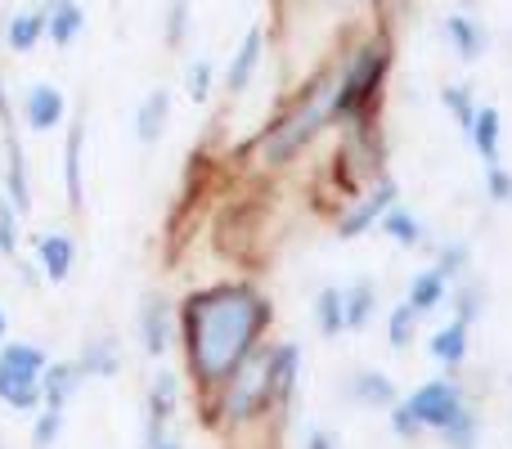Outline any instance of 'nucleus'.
<instances>
[{
	"instance_id": "obj_1",
	"label": "nucleus",
	"mask_w": 512,
	"mask_h": 449,
	"mask_svg": "<svg viewBox=\"0 0 512 449\" xmlns=\"http://www.w3.org/2000/svg\"><path fill=\"white\" fill-rule=\"evenodd\" d=\"M274 306L252 283H207L180 306V342L198 391L216 396L239 373V364L261 346Z\"/></svg>"
},
{
	"instance_id": "obj_2",
	"label": "nucleus",
	"mask_w": 512,
	"mask_h": 449,
	"mask_svg": "<svg viewBox=\"0 0 512 449\" xmlns=\"http://www.w3.org/2000/svg\"><path fill=\"white\" fill-rule=\"evenodd\" d=\"M328 95H333V81L319 77L310 81L306 90L297 95V104L261 135V162L265 167H288L297 153H306V144L324 131L333 117H328Z\"/></svg>"
},
{
	"instance_id": "obj_3",
	"label": "nucleus",
	"mask_w": 512,
	"mask_h": 449,
	"mask_svg": "<svg viewBox=\"0 0 512 449\" xmlns=\"http://www.w3.org/2000/svg\"><path fill=\"white\" fill-rule=\"evenodd\" d=\"M391 68V45L387 41H369L346 59L342 77L333 81V95H328V117H346V122H364V117L378 108L382 99V81Z\"/></svg>"
},
{
	"instance_id": "obj_4",
	"label": "nucleus",
	"mask_w": 512,
	"mask_h": 449,
	"mask_svg": "<svg viewBox=\"0 0 512 449\" xmlns=\"http://www.w3.org/2000/svg\"><path fill=\"white\" fill-rule=\"evenodd\" d=\"M270 355H274V346L261 342L248 360L239 364V373H234V378L216 391V405H221V414L230 418V423H252V418H261V414H270V409H274Z\"/></svg>"
},
{
	"instance_id": "obj_5",
	"label": "nucleus",
	"mask_w": 512,
	"mask_h": 449,
	"mask_svg": "<svg viewBox=\"0 0 512 449\" xmlns=\"http://www.w3.org/2000/svg\"><path fill=\"white\" fill-rule=\"evenodd\" d=\"M405 405H409V414L418 418L423 432H445V427L454 423V414H459L468 400H463V387L454 378H427L423 387L409 391Z\"/></svg>"
},
{
	"instance_id": "obj_6",
	"label": "nucleus",
	"mask_w": 512,
	"mask_h": 449,
	"mask_svg": "<svg viewBox=\"0 0 512 449\" xmlns=\"http://www.w3.org/2000/svg\"><path fill=\"white\" fill-rule=\"evenodd\" d=\"M396 180H378V185L369 189V194L364 198H355L351 207H346L342 216H337V238H342V243H351V238H360V234H369L373 225H382V216L391 212V207H396Z\"/></svg>"
},
{
	"instance_id": "obj_7",
	"label": "nucleus",
	"mask_w": 512,
	"mask_h": 449,
	"mask_svg": "<svg viewBox=\"0 0 512 449\" xmlns=\"http://www.w3.org/2000/svg\"><path fill=\"white\" fill-rule=\"evenodd\" d=\"M140 342H144V355H153V360H162L171 351V306L158 292H149L140 306Z\"/></svg>"
},
{
	"instance_id": "obj_8",
	"label": "nucleus",
	"mask_w": 512,
	"mask_h": 449,
	"mask_svg": "<svg viewBox=\"0 0 512 449\" xmlns=\"http://www.w3.org/2000/svg\"><path fill=\"white\" fill-rule=\"evenodd\" d=\"M86 373H81L77 360H54L45 364L41 373V409H68V400L81 391Z\"/></svg>"
},
{
	"instance_id": "obj_9",
	"label": "nucleus",
	"mask_w": 512,
	"mask_h": 449,
	"mask_svg": "<svg viewBox=\"0 0 512 449\" xmlns=\"http://www.w3.org/2000/svg\"><path fill=\"white\" fill-rule=\"evenodd\" d=\"M23 113H27V126L45 135V131H54V126H63V117H68V99H63V90H59V86L41 81V86L27 90Z\"/></svg>"
},
{
	"instance_id": "obj_10",
	"label": "nucleus",
	"mask_w": 512,
	"mask_h": 449,
	"mask_svg": "<svg viewBox=\"0 0 512 449\" xmlns=\"http://www.w3.org/2000/svg\"><path fill=\"white\" fill-rule=\"evenodd\" d=\"M468 140L486 167H499V153H504V117H499V108L477 104V117H472V126H468Z\"/></svg>"
},
{
	"instance_id": "obj_11",
	"label": "nucleus",
	"mask_w": 512,
	"mask_h": 449,
	"mask_svg": "<svg viewBox=\"0 0 512 449\" xmlns=\"http://www.w3.org/2000/svg\"><path fill=\"white\" fill-rule=\"evenodd\" d=\"M36 256H41L45 279L63 283L72 274V265H77V243H72V234H63V229H50V234L36 238Z\"/></svg>"
},
{
	"instance_id": "obj_12",
	"label": "nucleus",
	"mask_w": 512,
	"mask_h": 449,
	"mask_svg": "<svg viewBox=\"0 0 512 449\" xmlns=\"http://www.w3.org/2000/svg\"><path fill=\"white\" fill-rule=\"evenodd\" d=\"M81 149H86V108L72 117L68 149H63V185H68V207L72 212H81V203H86V189H81Z\"/></svg>"
},
{
	"instance_id": "obj_13",
	"label": "nucleus",
	"mask_w": 512,
	"mask_h": 449,
	"mask_svg": "<svg viewBox=\"0 0 512 449\" xmlns=\"http://www.w3.org/2000/svg\"><path fill=\"white\" fill-rule=\"evenodd\" d=\"M176 405H180V382L176 373H158L149 387V449L162 441V427L176 418Z\"/></svg>"
},
{
	"instance_id": "obj_14",
	"label": "nucleus",
	"mask_w": 512,
	"mask_h": 449,
	"mask_svg": "<svg viewBox=\"0 0 512 449\" xmlns=\"http://www.w3.org/2000/svg\"><path fill=\"white\" fill-rule=\"evenodd\" d=\"M346 396H351L360 409H391V405H400L396 382H391L387 373H373V369L351 373V382H346Z\"/></svg>"
},
{
	"instance_id": "obj_15",
	"label": "nucleus",
	"mask_w": 512,
	"mask_h": 449,
	"mask_svg": "<svg viewBox=\"0 0 512 449\" xmlns=\"http://www.w3.org/2000/svg\"><path fill=\"white\" fill-rule=\"evenodd\" d=\"M261 54H265V32L261 27H252V32L243 36L239 54L230 59V72H225V90H230V95H243V90L252 86L256 68H261Z\"/></svg>"
},
{
	"instance_id": "obj_16",
	"label": "nucleus",
	"mask_w": 512,
	"mask_h": 449,
	"mask_svg": "<svg viewBox=\"0 0 512 449\" xmlns=\"http://www.w3.org/2000/svg\"><path fill=\"white\" fill-rule=\"evenodd\" d=\"M0 405L14 409V414H36L41 409V373L0 369Z\"/></svg>"
},
{
	"instance_id": "obj_17",
	"label": "nucleus",
	"mask_w": 512,
	"mask_h": 449,
	"mask_svg": "<svg viewBox=\"0 0 512 449\" xmlns=\"http://www.w3.org/2000/svg\"><path fill=\"white\" fill-rule=\"evenodd\" d=\"M86 27V9L77 0H45V36L54 45H72Z\"/></svg>"
},
{
	"instance_id": "obj_18",
	"label": "nucleus",
	"mask_w": 512,
	"mask_h": 449,
	"mask_svg": "<svg viewBox=\"0 0 512 449\" xmlns=\"http://www.w3.org/2000/svg\"><path fill=\"white\" fill-rule=\"evenodd\" d=\"M445 297H450V279H441V270H418L414 279H409V292H405V301L414 306L418 319L441 310Z\"/></svg>"
},
{
	"instance_id": "obj_19",
	"label": "nucleus",
	"mask_w": 512,
	"mask_h": 449,
	"mask_svg": "<svg viewBox=\"0 0 512 449\" xmlns=\"http://www.w3.org/2000/svg\"><path fill=\"white\" fill-rule=\"evenodd\" d=\"M270 378H274V405H288L301 378V351L297 342H279L270 355Z\"/></svg>"
},
{
	"instance_id": "obj_20",
	"label": "nucleus",
	"mask_w": 512,
	"mask_h": 449,
	"mask_svg": "<svg viewBox=\"0 0 512 449\" xmlns=\"http://www.w3.org/2000/svg\"><path fill=\"white\" fill-rule=\"evenodd\" d=\"M167 122H171V90H149L140 113H135V135H140V144H158Z\"/></svg>"
},
{
	"instance_id": "obj_21",
	"label": "nucleus",
	"mask_w": 512,
	"mask_h": 449,
	"mask_svg": "<svg viewBox=\"0 0 512 449\" xmlns=\"http://www.w3.org/2000/svg\"><path fill=\"white\" fill-rule=\"evenodd\" d=\"M373 310H378V288H373L369 279H355L351 288H342V324L351 328V333L369 328Z\"/></svg>"
},
{
	"instance_id": "obj_22",
	"label": "nucleus",
	"mask_w": 512,
	"mask_h": 449,
	"mask_svg": "<svg viewBox=\"0 0 512 449\" xmlns=\"http://www.w3.org/2000/svg\"><path fill=\"white\" fill-rule=\"evenodd\" d=\"M445 36H450L454 54H459L463 63H472V59H481V54H486V27H481L477 18H468V14H450V18H445Z\"/></svg>"
},
{
	"instance_id": "obj_23",
	"label": "nucleus",
	"mask_w": 512,
	"mask_h": 449,
	"mask_svg": "<svg viewBox=\"0 0 512 449\" xmlns=\"http://www.w3.org/2000/svg\"><path fill=\"white\" fill-rule=\"evenodd\" d=\"M427 351H432V360H441L445 369H459V364L468 360V324L450 319L445 328H436L432 342H427Z\"/></svg>"
},
{
	"instance_id": "obj_24",
	"label": "nucleus",
	"mask_w": 512,
	"mask_h": 449,
	"mask_svg": "<svg viewBox=\"0 0 512 449\" xmlns=\"http://www.w3.org/2000/svg\"><path fill=\"white\" fill-rule=\"evenodd\" d=\"M41 36H45V9H18V14L9 18V27H5V41H9V50L14 54L36 50Z\"/></svg>"
},
{
	"instance_id": "obj_25",
	"label": "nucleus",
	"mask_w": 512,
	"mask_h": 449,
	"mask_svg": "<svg viewBox=\"0 0 512 449\" xmlns=\"http://www.w3.org/2000/svg\"><path fill=\"white\" fill-rule=\"evenodd\" d=\"M81 373L86 378H117V369H122V351H117L113 337H95V342H86V351H81Z\"/></svg>"
},
{
	"instance_id": "obj_26",
	"label": "nucleus",
	"mask_w": 512,
	"mask_h": 449,
	"mask_svg": "<svg viewBox=\"0 0 512 449\" xmlns=\"http://www.w3.org/2000/svg\"><path fill=\"white\" fill-rule=\"evenodd\" d=\"M5 198L18 216L32 212V189H27V162H23V149L9 140V167H5Z\"/></svg>"
},
{
	"instance_id": "obj_27",
	"label": "nucleus",
	"mask_w": 512,
	"mask_h": 449,
	"mask_svg": "<svg viewBox=\"0 0 512 449\" xmlns=\"http://www.w3.org/2000/svg\"><path fill=\"white\" fill-rule=\"evenodd\" d=\"M45 364H50V355H45L36 342H5L0 346V369H9V373H45Z\"/></svg>"
},
{
	"instance_id": "obj_28",
	"label": "nucleus",
	"mask_w": 512,
	"mask_h": 449,
	"mask_svg": "<svg viewBox=\"0 0 512 449\" xmlns=\"http://www.w3.org/2000/svg\"><path fill=\"white\" fill-rule=\"evenodd\" d=\"M441 441H445V449H477V441H481V418H477V409L463 405L459 414H454V423L441 432Z\"/></svg>"
},
{
	"instance_id": "obj_29",
	"label": "nucleus",
	"mask_w": 512,
	"mask_h": 449,
	"mask_svg": "<svg viewBox=\"0 0 512 449\" xmlns=\"http://www.w3.org/2000/svg\"><path fill=\"white\" fill-rule=\"evenodd\" d=\"M382 234H387L396 247H418L423 243V221L409 216L405 207H391V212L382 216Z\"/></svg>"
},
{
	"instance_id": "obj_30",
	"label": "nucleus",
	"mask_w": 512,
	"mask_h": 449,
	"mask_svg": "<svg viewBox=\"0 0 512 449\" xmlns=\"http://www.w3.org/2000/svg\"><path fill=\"white\" fill-rule=\"evenodd\" d=\"M315 324H319V333L324 337H337L342 333V288H324L315 297Z\"/></svg>"
},
{
	"instance_id": "obj_31",
	"label": "nucleus",
	"mask_w": 512,
	"mask_h": 449,
	"mask_svg": "<svg viewBox=\"0 0 512 449\" xmlns=\"http://www.w3.org/2000/svg\"><path fill=\"white\" fill-rule=\"evenodd\" d=\"M414 333H418V315H414V306H409V301L391 306V315H387V342L396 346V351H405V346L414 342Z\"/></svg>"
},
{
	"instance_id": "obj_32",
	"label": "nucleus",
	"mask_w": 512,
	"mask_h": 449,
	"mask_svg": "<svg viewBox=\"0 0 512 449\" xmlns=\"http://www.w3.org/2000/svg\"><path fill=\"white\" fill-rule=\"evenodd\" d=\"M441 104L450 108L454 122H459L463 131H468L472 117H477V99H472V90H468V86H445V90H441Z\"/></svg>"
},
{
	"instance_id": "obj_33",
	"label": "nucleus",
	"mask_w": 512,
	"mask_h": 449,
	"mask_svg": "<svg viewBox=\"0 0 512 449\" xmlns=\"http://www.w3.org/2000/svg\"><path fill=\"white\" fill-rule=\"evenodd\" d=\"M63 436V409H41L32 427V449H54Z\"/></svg>"
},
{
	"instance_id": "obj_34",
	"label": "nucleus",
	"mask_w": 512,
	"mask_h": 449,
	"mask_svg": "<svg viewBox=\"0 0 512 449\" xmlns=\"http://www.w3.org/2000/svg\"><path fill=\"white\" fill-rule=\"evenodd\" d=\"M454 319H459V324H468L472 328V319L481 315V306H486V292H481V283H463L459 292H454Z\"/></svg>"
},
{
	"instance_id": "obj_35",
	"label": "nucleus",
	"mask_w": 512,
	"mask_h": 449,
	"mask_svg": "<svg viewBox=\"0 0 512 449\" xmlns=\"http://www.w3.org/2000/svg\"><path fill=\"white\" fill-rule=\"evenodd\" d=\"M432 270H441V279H459L468 270V243H445Z\"/></svg>"
},
{
	"instance_id": "obj_36",
	"label": "nucleus",
	"mask_w": 512,
	"mask_h": 449,
	"mask_svg": "<svg viewBox=\"0 0 512 449\" xmlns=\"http://www.w3.org/2000/svg\"><path fill=\"white\" fill-rule=\"evenodd\" d=\"M185 90H189V99H198V104L212 95V59H194V63H189Z\"/></svg>"
},
{
	"instance_id": "obj_37",
	"label": "nucleus",
	"mask_w": 512,
	"mask_h": 449,
	"mask_svg": "<svg viewBox=\"0 0 512 449\" xmlns=\"http://www.w3.org/2000/svg\"><path fill=\"white\" fill-rule=\"evenodd\" d=\"M18 252V212L9 207V198H0V256Z\"/></svg>"
},
{
	"instance_id": "obj_38",
	"label": "nucleus",
	"mask_w": 512,
	"mask_h": 449,
	"mask_svg": "<svg viewBox=\"0 0 512 449\" xmlns=\"http://www.w3.org/2000/svg\"><path fill=\"white\" fill-rule=\"evenodd\" d=\"M189 32V0H171L167 5V45L176 50Z\"/></svg>"
},
{
	"instance_id": "obj_39",
	"label": "nucleus",
	"mask_w": 512,
	"mask_h": 449,
	"mask_svg": "<svg viewBox=\"0 0 512 449\" xmlns=\"http://www.w3.org/2000/svg\"><path fill=\"white\" fill-rule=\"evenodd\" d=\"M387 418H391V432H396L400 441H418V436H423V427H418V418L409 414L405 400H400V405H391V409H387Z\"/></svg>"
},
{
	"instance_id": "obj_40",
	"label": "nucleus",
	"mask_w": 512,
	"mask_h": 449,
	"mask_svg": "<svg viewBox=\"0 0 512 449\" xmlns=\"http://www.w3.org/2000/svg\"><path fill=\"white\" fill-rule=\"evenodd\" d=\"M486 194L495 203H512V171L499 162V167H486Z\"/></svg>"
},
{
	"instance_id": "obj_41",
	"label": "nucleus",
	"mask_w": 512,
	"mask_h": 449,
	"mask_svg": "<svg viewBox=\"0 0 512 449\" xmlns=\"http://www.w3.org/2000/svg\"><path fill=\"white\" fill-rule=\"evenodd\" d=\"M306 449H337V436L315 427V432H306Z\"/></svg>"
},
{
	"instance_id": "obj_42",
	"label": "nucleus",
	"mask_w": 512,
	"mask_h": 449,
	"mask_svg": "<svg viewBox=\"0 0 512 449\" xmlns=\"http://www.w3.org/2000/svg\"><path fill=\"white\" fill-rule=\"evenodd\" d=\"M5 337H9V319H5V310H0V346H5Z\"/></svg>"
},
{
	"instance_id": "obj_43",
	"label": "nucleus",
	"mask_w": 512,
	"mask_h": 449,
	"mask_svg": "<svg viewBox=\"0 0 512 449\" xmlns=\"http://www.w3.org/2000/svg\"><path fill=\"white\" fill-rule=\"evenodd\" d=\"M9 113V99H5V90H0V117H5Z\"/></svg>"
},
{
	"instance_id": "obj_44",
	"label": "nucleus",
	"mask_w": 512,
	"mask_h": 449,
	"mask_svg": "<svg viewBox=\"0 0 512 449\" xmlns=\"http://www.w3.org/2000/svg\"><path fill=\"white\" fill-rule=\"evenodd\" d=\"M153 449H180L176 441H158V445H153Z\"/></svg>"
},
{
	"instance_id": "obj_45",
	"label": "nucleus",
	"mask_w": 512,
	"mask_h": 449,
	"mask_svg": "<svg viewBox=\"0 0 512 449\" xmlns=\"http://www.w3.org/2000/svg\"><path fill=\"white\" fill-rule=\"evenodd\" d=\"M468 5H472V0H468Z\"/></svg>"
}]
</instances>
